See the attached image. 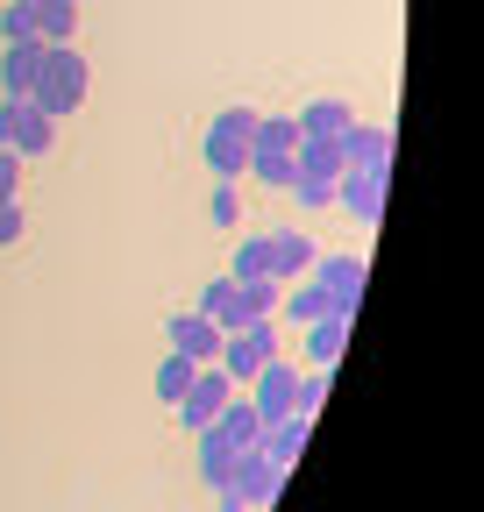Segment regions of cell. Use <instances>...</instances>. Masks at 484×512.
<instances>
[{
	"label": "cell",
	"instance_id": "obj_1",
	"mask_svg": "<svg viewBox=\"0 0 484 512\" xmlns=\"http://www.w3.org/2000/svg\"><path fill=\"white\" fill-rule=\"evenodd\" d=\"M86 86H93L86 50H79V43H43V72H36L29 107H43L50 121H65L72 107H86Z\"/></svg>",
	"mask_w": 484,
	"mask_h": 512
},
{
	"label": "cell",
	"instance_id": "obj_2",
	"mask_svg": "<svg viewBox=\"0 0 484 512\" xmlns=\"http://www.w3.org/2000/svg\"><path fill=\"white\" fill-rule=\"evenodd\" d=\"M250 136H257V107H221L207 121V171L235 185V171H250Z\"/></svg>",
	"mask_w": 484,
	"mask_h": 512
},
{
	"label": "cell",
	"instance_id": "obj_3",
	"mask_svg": "<svg viewBox=\"0 0 484 512\" xmlns=\"http://www.w3.org/2000/svg\"><path fill=\"white\" fill-rule=\"evenodd\" d=\"M228 399H235V377H228L221 363H200V370H193V384L178 392V420H186V427H214Z\"/></svg>",
	"mask_w": 484,
	"mask_h": 512
},
{
	"label": "cell",
	"instance_id": "obj_4",
	"mask_svg": "<svg viewBox=\"0 0 484 512\" xmlns=\"http://www.w3.org/2000/svg\"><path fill=\"white\" fill-rule=\"evenodd\" d=\"M271 356H278V328H271V320H257V328H242V335H228L214 363H221L228 377H257V370H264Z\"/></svg>",
	"mask_w": 484,
	"mask_h": 512
},
{
	"label": "cell",
	"instance_id": "obj_5",
	"mask_svg": "<svg viewBox=\"0 0 484 512\" xmlns=\"http://www.w3.org/2000/svg\"><path fill=\"white\" fill-rule=\"evenodd\" d=\"M314 235H299V228H271L264 235V278H299V271H314Z\"/></svg>",
	"mask_w": 484,
	"mask_h": 512
},
{
	"label": "cell",
	"instance_id": "obj_6",
	"mask_svg": "<svg viewBox=\"0 0 484 512\" xmlns=\"http://www.w3.org/2000/svg\"><path fill=\"white\" fill-rule=\"evenodd\" d=\"M271 313H278V278H250V285H235V299L221 313V335H242V328H257Z\"/></svg>",
	"mask_w": 484,
	"mask_h": 512
},
{
	"label": "cell",
	"instance_id": "obj_7",
	"mask_svg": "<svg viewBox=\"0 0 484 512\" xmlns=\"http://www.w3.org/2000/svg\"><path fill=\"white\" fill-rule=\"evenodd\" d=\"M164 335H171V349H178V356H193V363H214V356H221V342H228L207 313H171V328H164Z\"/></svg>",
	"mask_w": 484,
	"mask_h": 512
},
{
	"label": "cell",
	"instance_id": "obj_8",
	"mask_svg": "<svg viewBox=\"0 0 484 512\" xmlns=\"http://www.w3.org/2000/svg\"><path fill=\"white\" fill-rule=\"evenodd\" d=\"M335 200H349L356 221H378V214H385V171H356V164H349V171L335 178Z\"/></svg>",
	"mask_w": 484,
	"mask_h": 512
},
{
	"label": "cell",
	"instance_id": "obj_9",
	"mask_svg": "<svg viewBox=\"0 0 484 512\" xmlns=\"http://www.w3.org/2000/svg\"><path fill=\"white\" fill-rule=\"evenodd\" d=\"M292 384H299V370H285V363H278V356H271V363H264V370H257V406H250V413H257V420H264V427H271V420H285V413H292Z\"/></svg>",
	"mask_w": 484,
	"mask_h": 512
},
{
	"label": "cell",
	"instance_id": "obj_10",
	"mask_svg": "<svg viewBox=\"0 0 484 512\" xmlns=\"http://www.w3.org/2000/svg\"><path fill=\"white\" fill-rule=\"evenodd\" d=\"M292 164H299V178H321V185H335V178L349 171V157H342V143H335V136H299Z\"/></svg>",
	"mask_w": 484,
	"mask_h": 512
},
{
	"label": "cell",
	"instance_id": "obj_11",
	"mask_svg": "<svg viewBox=\"0 0 484 512\" xmlns=\"http://www.w3.org/2000/svg\"><path fill=\"white\" fill-rule=\"evenodd\" d=\"M335 143H342V157H349L356 171H385V164H392V136H385V128H363V121H349Z\"/></svg>",
	"mask_w": 484,
	"mask_h": 512
},
{
	"label": "cell",
	"instance_id": "obj_12",
	"mask_svg": "<svg viewBox=\"0 0 484 512\" xmlns=\"http://www.w3.org/2000/svg\"><path fill=\"white\" fill-rule=\"evenodd\" d=\"M36 72H43V43H8V57H0V86H8V100H29Z\"/></svg>",
	"mask_w": 484,
	"mask_h": 512
},
{
	"label": "cell",
	"instance_id": "obj_13",
	"mask_svg": "<svg viewBox=\"0 0 484 512\" xmlns=\"http://www.w3.org/2000/svg\"><path fill=\"white\" fill-rule=\"evenodd\" d=\"M50 143H57V121H50L43 107L22 100V107H15V136H8V150H15V157H43Z\"/></svg>",
	"mask_w": 484,
	"mask_h": 512
},
{
	"label": "cell",
	"instance_id": "obj_14",
	"mask_svg": "<svg viewBox=\"0 0 484 512\" xmlns=\"http://www.w3.org/2000/svg\"><path fill=\"white\" fill-rule=\"evenodd\" d=\"M321 292L342 306V313H356V292H363V264H356V256H321Z\"/></svg>",
	"mask_w": 484,
	"mask_h": 512
},
{
	"label": "cell",
	"instance_id": "obj_15",
	"mask_svg": "<svg viewBox=\"0 0 484 512\" xmlns=\"http://www.w3.org/2000/svg\"><path fill=\"white\" fill-rule=\"evenodd\" d=\"M235 456H242V448H235L221 427H200V477H207L214 491H228V477H235Z\"/></svg>",
	"mask_w": 484,
	"mask_h": 512
},
{
	"label": "cell",
	"instance_id": "obj_16",
	"mask_svg": "<svg viewBox=\"0 0 484 512\" xmlns=\"http://www.w3.org/2000/svg\"><path fill=\"white\" fill-rule=\"evenodd\" d=\"M36 43H72V29H79V0H36Z\"/></svg>",
	"mask_w": 484,
	"mask_h": 512
},
{
	"label": "cell",
	"instance_id": "obj_17",
	"mask_svg": "<svg viewBox=\"0 0 484 512\" xmlns=\"http://www.w3.org/2000/svg\"><path fill=\"white\" fill-rule=\"evenodd\" d=\"M278 306H285L292 320H307V328H314V320H349V313H342V306L321 292V278H307V285H299L292 299H278Z\"/></svg>",
	"mask_w": 484,
	"mask_h": 512
},
{
	"label": "cell",
	"instance_id": "obj_18",
	"mask_svg": "<svg viewBox=\"0 0 484 512\" xmlns=\"http://www.w3.org/2000/svg\"><path fill=\"white\" fill-rule=\"evenodd\" d=\"M292 121H299V136H342V128H349V107H342V100H314V107H299Z\"/></svg>",
	"mask_w": 484,
	"mask_h": 512
},
{
	"label": "cell",
	"instance_id": "obj_19",
	"mask_svg": "<svg viewBox=\"0 0 484 512\" xmlns=\"http://www.w3.org/2000/svg\"><path fill=\"white\" fill-rule=\"evenodd\" d=\"M250 150H299V121L292 114H257V136H250Z\"/></svg>",
	"mask_w": 484,
	"mask_h": 512
},
{
	"label": "cell",
	"instance_id": "obj_20",
	"mask_svg": "<svg viewBox=\"0 0 484 512\" xmlns=\"http://www.w3.org/2000/svg\"><path fill=\"white\" fill-rule=\"evenodd\" d=\"M342 342H349V320H314V328H307V356H314V370H328V363L342 356Z\"/></svg>",
	"mask_w": 484,
	"mask_h": 512
},
{
	"label": "cell",
	"instance_id": "obj_21",
	"mask_svg": "<svg viewBox=\"0 0 484 512\" xmlns=\"http://www.w3.org/2000/svg\"><path fill=\"white\" fill-rule=\"evenodd\" d=\"M193 370H200L193 356H178V349H171V356L157 363V399H164V406H178V392L193 384Z\"/></svg>",
	"mask_w": 484,
	"mask_h": 512
},
{
	"label": "cell",
	"instance_id": "obj_22",
	"mask_svg": "<svg viewBox=\"0 0 484 512\" xmlns=\"http://www.w3.org/2000/svg\"><path fill=\"white\" fill-rule=\"evenodd\" d=\"M250 171H257L264 185H285V192H292V178H299V164H292L285 150H250Z\"/></svg>",
	"mask_w": 484,
	"mask_h": 512
},
{
	"label": "cell",
	"instance_id": "obj_23",
	"mask_svg": "<svg viewBox=\"0 0 484 512\" xmlns=\"http://www.w3.org/2000/svg\"><path fill=\"white\" fill-rule=\"evenodd\" d=\"M235 214H242V192L221 178V185L207 192V221H214V228H235Z\"/></svg>",
	"mask_w": 484,
	"mask_h": 512
},
{
	"label": "cell",
	"instance_id": "obj_24",
	"mask_svg": "<svg viewBox=\"0 0 484 512\" xmlns=\"http://www.w3.org/2000/svg\"><path fill=\"white\" fill-rule=\"evenodd\" d=\"M228 278H235V285H250V278H264V235H250V242L235 249V264H228Z\"/></svg>",
	"mask_w": 484,
	"mask_h": 512
},
{
	"label": "cell",
	"instance_id": "obj_25",
	"mask_svg": "<svg viewBox=\"0 0 484 512\" xmlns=\"http://www.w3.org/2000/svg\"><path fill=\"white\" fill-rule=\"evenodd\" d=\"M0 36H8V43H36V15L22 8V0H8V8H0Z\"/></svg>",
	"mask_w": 484,
	"mask_h": 512
},
{
	"label": "cell",
	"instance_id": "obj_26",
	"mask_svg": "<svg viewBox=\"0 0 484 512\" xmlns=\"http://www.w3.org/2000/svg\"><path fill=\"white\" fill-rule=\"evenodd\" d=\"M228 299H235V278H207V292H200V313L221 328V313H228Z\"/></svg>",
	"mask_w": 484,
	"mask_h": 512
},
{
	"label": "cell",
	"instance_id": "obj_27",
	"mask_svg": "<svg viewBox=\"0 0 484 512\" xmlns=\"http://www.w3.org/2000/svg\"><path fill=\"white\" fill-rule=\"evenodd\" d=\"M22 228H29L22 200H0V249H8V242H22Z\"/></svg>",
	"mask_w": 484,
	"mask_h": 512
},
{
	"label": "cell",
	"instance_id": "obj_28",
	"mask_svg": "<svg viewBox=\"0 0 484 512\" xmlns=\"http://www.w3.org/2000/svg\"><path fill=\"white\" fill-rule=\"evenodd\" d=\"M15 185H22V157L0 150V200H15Z\"/></svg>",
	"mask_w": 484,
	"mask_h": 512
},
{
	"label": "cell",
	"instance_id": "obj_29",
	"mask_svg": "<svg viewBox=\"0 0 484 512\" xmlns=\"http://www.w3.org/2000/svg\"><path fill=\"white\" fill-rule=\"evenodd\" d=\"M15 107L22 100H0V150H8V136H15Z\"/></svg>",
	"mask_w": 484,
	"mask_h": 512
},
{
	"label": "cell",
	"instance_id": "obj_30",
	"mask_svg": "<svg viewBox=\"0 0 484 512\" xmlns=\"http://www.w3.org/2000/svg\"><path fill=\"white\" fill-rule=\"evenodd\" d=\"M22 8H36V0H22Z\"/></svg>",
	"mask_w": 484,
	"mask_h": 512
}]
</instances>
